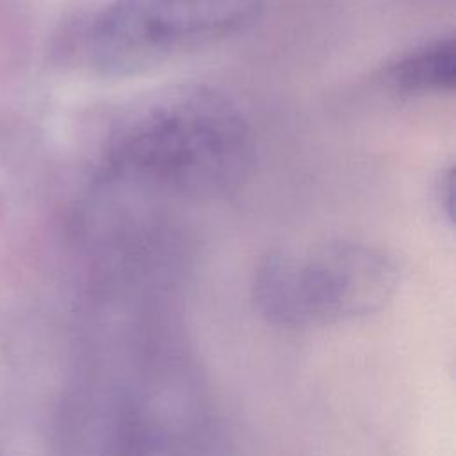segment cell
<instances>
[{
  "label": "cell",
  "mask_w": 456,
  "mask_h": 456,
  "mask_svg": "<svg viewBox=\"0 0 456 456\" xmlns=\"http://www.w3.org/2000/svg\"><path fill=\"white\" fill-rule=\"evenodd\" d=\"M109 183L180 200L233 192L253 160L240 109L201 84H178L128 102L103 142Z\"/></svg>",
  "instance_id": "cell-1"
},
{
  "label": "cell",
  "mask_w": 456,
  "mask_h": 456,
  "mask_svg": "<svg viewBox=\"0 0 456 456\" xmlns=\"http://www.w3.org/2000/svg\"><path fill=\"white\" fill-rule=\"evenodd\" d=\"M399 287L397 262L349 239L269 251L255 267L251 299L281 328L330 326L385 308Z\"/></svg>",
  "instance_id": "cell-2"
},
{
  "label": "cell",
  "mask_w": 456,
  "mask_h": 456,
  "mask_svg": "<svg viewBox=\"0 0 456 456\" xmlns=\"http://www.w3.org/2000/svg\"><path fill=\"white\" fill-rule=\"evenodd\" d=\"M265 0H112L82 27L78 53L105 77H130L255 27Z\"/></svg>",
  "instance_id": "cell-3"
},
{
  "label": "cell",
  "mask_w": 456,
  "mask_h": 456,
  "mask_svg": "<svg viewBox=\"0 0 456 456\" xmlns=\"http://www.w3.org/2000/svg\"><path fill=\"white\" fill-rule=\"evenodd\" d=\"M385 82L403 94H444L456 86V45L451 34L403 53L385 69Z\"/></svg>",
  "instance_id": "cell-4"
},
{
  "label": "cell",
  "mask_w": 456,
  "mask_h": 456,
  "mask_svg": "<svg viewBox=\"0 0 456 456\" xmlns=\"http://www.w3.org/2000/svg\"><path fill=\"white\" fill-rule=\"evenodd\" d=\"M435 198L442 216L452 224L454 219V167L447 166L440 171L435 183Z\"/></svg>",
  "instance_id": "cell-5"
}]
</instances>
